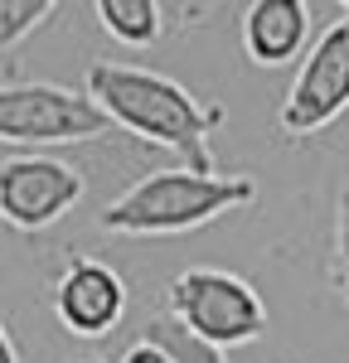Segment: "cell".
<instances>
[{"instance_id":"6da1fadb","label":"cell","mask_w":349,"mask_h":363,"mask_svg":"<svg viewBox=\"0 0 349 363\" xmlns=\"http://www.w3.org/2000/svg\"><path fill=\"white\" fill-rule=\"evenodd\" d=\"M83 92L107 112L112 126L184 155L189 169H199V174H218L214 145H209L214 131L228 121L218 102H204L184 83H174L155 68H136V63H92Z\"/></svg>"},{"instance_id":"7a4b0ae2","label":"cell","mask_w":349,"mask_h":363,"mask_svg":"<svg viewBox=\"0 0 349 363\" xmlns=\"http://www.w3.org/2000/svg\"><path fill=\"white\" fill-rule=\"evenodd\" d=\"M257 199L253 174H199V169H150L136 184L102 208L97 228L116 238H174L214 223L223 213H238Z\"/></svg>"},{"instance_id":"3957f363","label":"cell","mask_w":349,"mask_h":363,"mask_svg":"<svg viewBox=\"0 0 349 363\" xmlns=\"http://www.w3.org/2000/svg\"><path fill=\"white\" fill-rule=\"evenodd\" d=\"M165 315L223 354L267 335V306L253 291V281H243L238 272H223V267H189V272L170 277Z\"/></svg>"},{"instance_id":"277c9868","label":"cell","mask_w":349,"mask_h":363,"mask_svg":"<svg viewBox=\"0 0 349 363\" xmlns=\"http://www.w3.org/2000/svg\"><path fill=\"white\" fill-rule=\"evenodd\" d=\"M112 136L107 112L63 83H0V145L20 150H49V145H78V140Z\"/></svg>"},{"instance_id":"5b68a950","label":"cell","mask_w":349,"mask_h":363,"mask_svg":"<svg viewBox=\"0 0 349 363\" xmlns=\"http://www.w3.org/2000/svg\"><path fill=\"white\" fill-rule=\"evenodd\" d=\"M349 112V5L316 34L311 54L291 78L277 126L287 136H316Z\"/></svg>"},{"instance_id":"8992f818","label":"cell","mask_w":349,"mask_h":363,"mask_svg":"<svg viewBox=\"0 0 349 363\" xmlns=\"http://www.w3.org/2000/svg\"><path fill=\"white\" fill-rule=\"evenodd\" d=\"M83 169L54 155H10L0 160V223L20 233L54 228L83 199Z\"/></svg>"},{"instance_id":"52a82bcc","label":"cell","mask_w":349,"mask_h":363,"mask_svg":"<svg viewBox=\"0 0 349 363\" xmlns=\"http://www.w3.org/2000/svg\"><path fill=\"white\" fill-rule=\"evenodd\" d=\"M54 315L73 339H102L112 335L126 315V281L97 257H73L54 277Z\"/></svg>"},{"instance_id":"ba28073f","label":"cell","mask_w":349,"mask_h":363,"mask_svg":"<svg viewBox=\"0 0 349 363\" xmlns=\"http://www.w3.org/2000/svg\"><path fill=\"white\" fill-rule=\"evenodd\" d=\"M311 5L306 0H253L243 10V54L257 68H282L311 54Z\"/></svg>"},{"instance_id":"9c48e42d","label":"cell","mask_w":349,"mask_h":363,"mask_svg":"<svg viewBox=\"0 0 349 363\" xmlns=\"http://www.w3.org/2000/svg\"><path fill=\"white\" fill-rule=\"evenodd\" d=\"M92 15H97V25H102L107 39L126 44V49H150L165 34L170 5H160V0H97Z\"/></svg>"},{"instance_id":"30bf717a","label":"cell","mask_w":349,"mask_h":363,"mask_svg":"<svg viewBox=\"0 0 349 363\" xmlns=\"http://www.w3.org/2000/svg\"><path fill=\"white\" fill-rule=\"evenodd\" d=\"M145 339H150V344H160L174 363H228V354H223V349H214L209 339H199L194 330H184V325H179V320H170L165 310H160V315H150Z\"/></svg>"},{"instance_id":"8fae6325","label":"cell","mask_w":349,"mask_h":363,"mask_svg":"<svg viewBox=\"0 0 349 363\" xmlns=\"http://www.w3.org/2000/svg\"><path fill=\"white\" fill-rule=\"evenodd\" d=\"M54 0H0V54H10L20 39L54 20Z\"/></svg>"},{"instance_id":"7c38bea8","label":"cell","mask_w":349,"mask_h":363,"mask_svg":"<svg viewBox=\"0 0 349 363\" xmlns=\"http://www.w3.org/2000/svg\"><path fill=\"white\" fill-rule=\"evenodd\" d=\"M330 286L349 306V179L335 194V238H330Z\"/></svg>"},{"instance_id":"4fadbf2b","label":"cell","mask_w":349,"mask_h":363,"mask_svg":"<svg viewBox=\"0 0 349 363\" xmlns=\"http://www.w3.org/2000/svg\"><path fill=\"white\" fill-rule=\"evenodd\" d=\"M116 363H174L170 354H165V349H160V344H150V339H136V344H126V349H121V359Z\"/></svg>"},{"instance_id":"5bb4252c","label":"cell","mask_w":349,"mask_h":363,"mask_svg":"<svg viewBox=\"0 0 349 363\" xmlns=\"http://www.w3.org/2000/svg\"><path fill=\"white\" fill-rule=\"evenodd\" d=\"M0 363H20V349H15V339H10V325L0 320Z\"/></svg>"},{"instance_id":"9a60e30c","label":"cell","mask_w":349,"mask_h":363,"mask_svg":"<svg viewBox=\"0 0 349 363\" xmlns=\"http://www.w3.org/2000/svg\"><path fill=\"white\" fill-rule=\"evenodd\" d=\"M68 363H102V359H92V354H87V359H68Z\"/></svg>"}]
</instances>
